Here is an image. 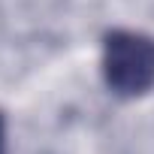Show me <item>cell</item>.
Masks as SVG:
<instances>
[{"label": "cell", "mask_w": 154, "mask_h": 154, "mask_svg": "<svg viewBox=\"0 0 154 154\" xmlns=\"http://www.w3.org/2000/svg\"><path fill=\"white\" fill-rule=\"evenodd\" d=\"M103 66H106V79L115 91L142 94L154 82V42L139 33L118 30L106 39Z\"/></svg>", "instance_id": "cell-1"}]
</instances>
